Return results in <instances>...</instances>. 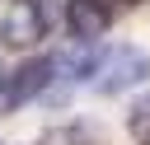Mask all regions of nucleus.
Here are the masks:
<instances>
[{
    "label": "nucleus",
    "mask_w": 150,
    "mask_h": 145,
    "mask_svg": "<svg viewBox=\"0 0 150 145\" xmlns=\"http://www.w3.org/2000/svg\"><path fill=\"white\" fill-rule=\"evenodd\" d=\"M117 5H141V0H117Z\"/></svg>",
    "instance_id": "nucleus-6"
},
{
    "label": "nucleus",
    "mask_w": 150,
    "mask_h": 145,
    "mask_svg": "<svg viewBox=\"0 0 150 145\" xmlns=\"http://www.w3.org/2000/svg\"><path fill=\"white\" fill-rule=\"evenodd\" d=\"M127 131H131L141 145H150V94L136 98V108H131V117H127Z\"/></svg>",
    "instance_id": "nucleus-5"
},
{
    "label": "nucleus",
    "mask_w": 150,
    "mask_h": 145,
    "mask_svg": "<svg viewBox=\"0 0 150 145\" xmlns=\"http://www.w3.org/2000/svg\"><path fill=\"white\" fill-rule=\"evenodd\" d=\"M145 75H150V56L136 51V47H108L94 61V70H89V80H94L98 94H122V89L141 84Z\"/></svg>",
    "instance_id": "nucleus-1"
},
{
    "label": "nucleus",
    "mask_w": 150,
    "mask_h": 145,
    "mask_svg": "<svg viewBox=\"0 0 150 145\" xmlns=\"http://www.w3.org/2000/svg\"><path fill=\"white\" fill-rule=\"evenodd\" d=\"M5 80H9V75H5V70H0V89H5Z\"/></svg>",
    "instance_id": "nucleus-7"
},
{
    "label": "nucleus",
    "mask_w": 150,
    "mask_h": 145,
    "mask_svg": "<svg viewBox=\"0 0 150 145\" xmlns=\"http://www.w3.org/2000/svg\"><path fill=\"white\" fill-rule=\"evenodd\" d=\"M42 37H47V9H42V0H9V9L0 19V42L33 47Z\"/></svg>",
    "instance_id": "nucleus-2"
},
{
    "label": "nucleus",
    "mask_w": 150,
    "mask_h": 145,
    "mask_svg": "<svg viewBox=\"0 0 150 145\" xmlns=\"http://www.w3.org/2000/svg\"><path fill=\"white\" fill-rule=\"evenodd\" d=\"M112 23V9L103 0H70L66 5V28L80 37V42H98Z\"/></svg>",
    "instance_id": "nucleus-4"
},
{
    "label": "nucleus",
    "mask_w": 150,
    "mask_h": 145,
    "mask_svg": "<svg viewBox=\"0 0 150 145\" xmlns=\"http://www.w3.org/2000/svg\"><path fill=\"white\" fill-rule=\"evenodd\" d=\"M52 70H56V56H38V61L9 70V80H5V108L14 112V108H23L28 98H38V94L52 84Z\"/></svg>",
    "instance_id": "nucleus-3"
}]
</instances>
